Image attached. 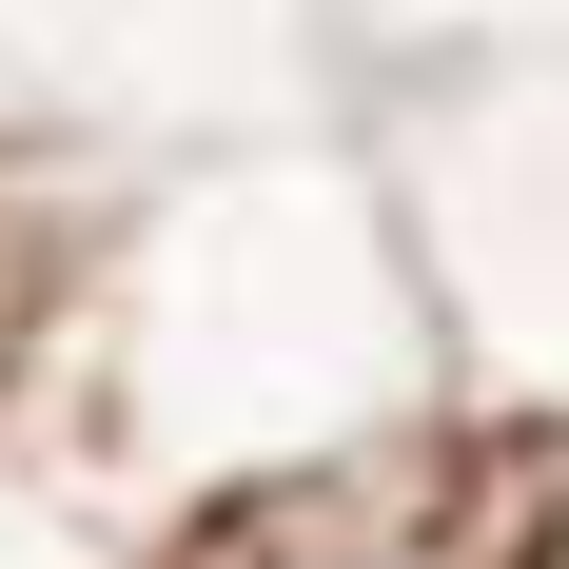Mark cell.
<instances>
[{"instance_id":"obj_2","label":"cell","mask_w":569,"mask_h":569,"mask_svg":"<svg viewBox=\"0 0 569 569\" xmlns=\"http://www.w3.org/2000/svg\"><path fill=\"white\" fill-rule=\"evenodd\" d=\"M40 315H59V256H40V236H0V393L40 373Z\"/></svg>"},{"instance_id":"obj_1","label":"cell","mask_w":569,"mask_h":569,"mask_svg":"<svg viewBox=\"0 0 569 569\" xmlns=\"http://www.w3.org/2000/svg\"><path fill=\"white\" fill-rule=\"evenodd\" d=\"M197 276H256V177H197V197H177V217L118 256V276H59L40 373H79V393H99V373H177V335H197ZM256 335H276V353H335V393H373V412H393V393L432 412V315H412V276H393V217L353 236L315 295H276Z\"/></svg>"}]
</instances>
